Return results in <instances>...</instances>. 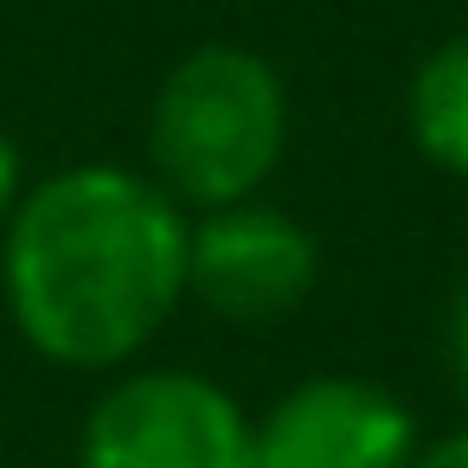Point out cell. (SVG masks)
<instances>
[{"label":"cell","mask_w":468,"mask_h":468,"mask_svg":"<svg viewBox=\"0 0 468 468\" xmlns=\"http://www.w3.org/2000/svg\"><path fill=\"white\" fill-rule=\"evenodd\" d=\"M193 212L122 161L27 180L0 231V302L58 372H129L186 302Z\"/></svg>","instance_id":"obj_1"},{"label":"cell","mask_w":468,"mask_h":468,"mask_svg":"<svg viewBox=\"0 0 468 468\" xmlns=\"http://www.w3.org/2000/svg\"><path fill=\"white\" fill-rule=\"evenodd\" d=\"M257 417L193 366H129L78 423V468H257Z\"/></svg>","instance_id":"obj_3"},{"label":"cell","mask_w":468,"mask_h":468,"mask_svg":"<svg viewBox=\"0 0 468 468\" xmlns=\"http://www.w3.org/2000/svg\"><path fill=\"white\" fill-rule=\"evenodd\" d=\"M417 449L410 404L353 372L289 385L250 430L257 468H410Z\"/></svg>","instance_id":"obj_5"},{"label":"cell","mask_w":468,"mask_h":468,"mask_svg":"<svg viewBox=\"0 0 468 468\" xmlns=\"http://www.w3.org/2000/svg\"><path fill=\"white\" fill-rule=\"evenodd\" d=\"M289 154V84L238 46L206 39L167 65L148 103V174L199 218L218 206L263 199Z\"/></svg>","instance_id":"obj_2"},{"label":"cell","mask_w":468,"mask_h":468,"mask_svg":"<svg viewBox=\"0 0 468 468\" xmlns=\"http://www.w3.org/2000/svg\"><path fill=\"white\" fill-rule=\"evenodd\" d=\"M404 129L430 167L468 180V33H449L417 58L404 90Z\"/></svg>","instance_id":"obj_6"},{"label":"cell","mask_w":468,"mask_h":468,"mask_svg":"<svg viewBox=\"0 0 468 468\" xmlns=\"http://www.w3.org/2000/svg\"><path fill=\"white\" fill-rule=\"evenodd\" d=\"M410 468H468V423L449 430V436H436V442H423Z\"/></svg>","instance_id":"obj_9"},{"label":"cell","mask_w":468,"mask_h":468,"mask_svg":"<svg viewBox=\"0 0 468 468\" xmlns=\"http://www.w3.org/2000/svg\"><path fill=\"white\" fill-rule=\"evenodd\" d=\"M20 193H27V161H20L14 129L0 122V231H7V218H14V206H20Z\"/></svg>","instance_id":"obj_7"},{"label":"cell","mask_w":468,"mask_h":468,"mask_svg":"<svg viewBox=\"0 0 468 468\" xmlns=\"http://www.w3.org/2000/svg\"><path fill=\"white\" fill-rule=\"evenodd\" d=\"M449 372H455V391L468 398V289L449 308Z\"/></svg>","instance_id":"obj_8"},{"label":"cell","mask_w":468,"mask_h":468,"mask_svg":"<svg viewBox=\"0 0 468 468\" xmlns=\"http://www.w3.org/2000/svg\"><path fill=\"white\" fill-rule=\"evenodd\" d=\"M314 282H321V238L295 212L244 199L193 218L186 302H199L206 314L231 327H270L289 321L314 295Z\"/></svg>","instance_id":"obj_4"}]
</instances>
